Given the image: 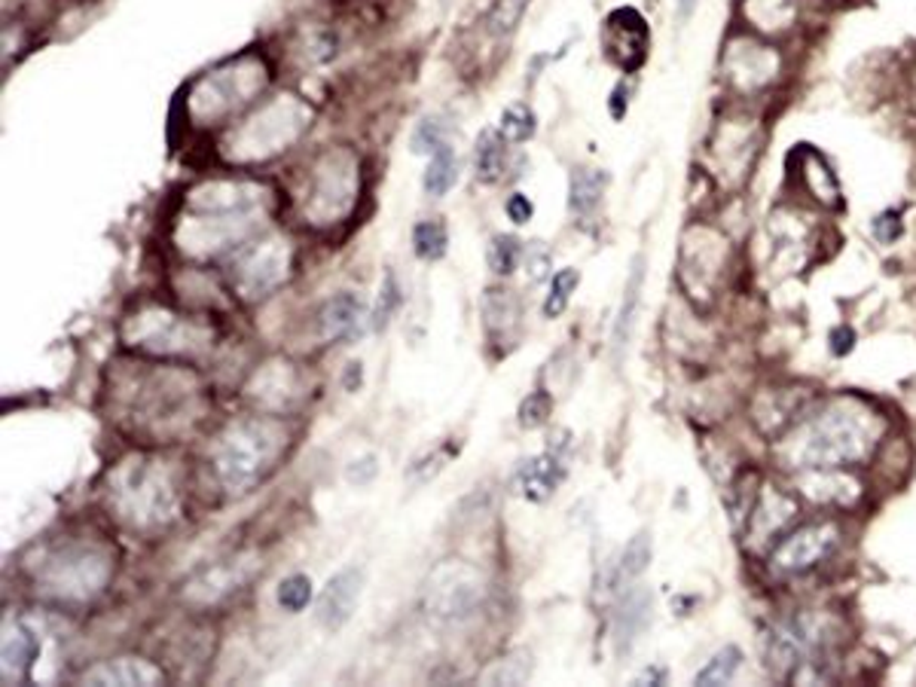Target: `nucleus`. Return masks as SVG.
<instances>
[{
	"label": "nucleus",
	"mask_w": 916,
	"mask_h": 687,
	"mask_svg": "<svg viewBox=\"0 0 916 687\" xmlns=\"http://www.w3.org/2000/svg\"><path fill=\"white\" fill-rule=\"evenodd\" d=\"M886 431L883 416L855 397H837L801 418L776 443V462L788 471L846 467L867 462Z\"/></svg>",
	"instance_id": "nucleus-1"
},
{
	"label": "nucleus",
	"mask_w": 916,
	"mask_h": 687,
	"mask_svg": "<svg viewBox=\"0 0 916 687\" xmlns=\"http://www.w3.org/2000/svg\"><path fill=\"white\" fill-rule=\"evenodd\" d=\"M279 431L266 422H244L218 443L214 474L220 486L230 492H248L263 479L272 458L279 453Z\"/></svg>",
	"instance_id": "nucleus-2"
},
{
	"label": "nucleus",
	"mask_w": 916,
	"mask_h": 687,
	"mask_svg": "<svg viewBox=\"0 0 916 687\" xmlns=\"http://www.w3.org/2000/svg\"><path fill=\"white\" fill-rule=\"evenodd\" d=\"M113 502L138 526H162L174 516V489L157 462H132L117 471Z\"/></svg>",
	"instance_id": "nucleus-3"
},
{
	"label": "nucleus",
	"mask_w": 916,
	"mask_h": 687,
	"mask_svg": "<svg viewBox=\"0 0 916 687\" xmlns=\"http://www.w3.org/2000/svg\"><path fill=\"white\" fill-rule=\"evenodd\" d=\"M840 544V526L834 519H818L806 523L801 528L785 532L773 550H769V565L782 575H804L818 563H825L831 553Z\"/></svg>",
	"instance_id": "nucleus-4"
},
{
	"label": "nucleus",
	"mask_w": 916,
	"mask_h": 687,
	"mask_svg": "<svg viewBox=\"0 0 916 687\" xmlns=\"http://www.w3.org/2000/svg\"><path fill=\"white\" fill-rule=\"evenodd\" d=\"M43 584L59 599H85L108 580V559L85 547H64L43 565Z\"/></svg>",
	"instance_id": "nucleus-5"
},
{
	"label": "nucleus",
	"mask_w": 916,
	"mask_h": 687,
	"mask_svg": "<svg viewBox=\"0 0 916 687\" xmlns=\"http://www.w3.org/2000/svg\"><path fill=\"white\" fill-rule=\"evenodd\" d=\"M813 413V394L801 388H767L752 401V422L757 431L776 441Z\"/></svg>",
	"instance_id": "nucleus-6"
},
{
	"label": "nucleus",
	"mask_w": 916,
	"mask_h": 687,
	"mask_svg": "<svg viewBox=\"0 0 916 687\" xmlns=\"http://www.w3.org/2000/svg\"><path fill=\"white\" fill-rule=\"evenodd\" d=\"M797 516V504L792 495H785L776 486H761L752 511L745 516V544L748 547H767L788 532V526Z\"/></svg>",
	"instance_id": "nucleus-7"
},
{
	"label": "nucleus",
	"mask_w": 916,
	"mask_h": 687,
	"mask_svg": "<svg viewBox=\"0 0 916 687\" xmlns=\"http://www.w3.org/2000/svg\"><path fill=\"white\" fill-rule=\"evenodd\" d=\"M794 483H797V489L804 492L809 502L825 504V507H853L862 498V483L853 474H846L843 467L797 471Z\"/></svg>",
	"instance_id": "nucleus-8"
},
{
	"label": "nucleus",
	"mask_w": 916,
	"mask_h": 687,
	"mask_svg": "<svg viewBox=\"0 0 916 687\" xmlns=\"http://www.w3.org/2000/svg\"><path fill=\"white\" fill-rule=\"evenodd\" d=\"M361 589H364V572L361 568H342L330 577L328 587L321 589L318 596V620L328 629H342L349 624V617L358 608L361 599Z\"/></svg>",
	"instance_id": "nucleus-9"
},
{
	"label": "nucleus",
	"mask_w": 916,
	"mask_h": 687,
	"mask_svg": "<svg viewBox=\"0 0 916 687\" xmlns=\"http://www.w3.org/2000/svg\"><path fill=\"white\" fill-rule=\"evenodd\" d=\"M565 474L568 471H565L560 453H541L516 467V489L529 502H547L556 495Z\"/></svg>",
	"instance_id": "nucleus-10"
},
{
	"label": "nucleus",
	"mask_w": 916,
	"mask_h": 687,
	"mask_svg": "<svg viewBox=\"0 0 916 687\" xmlns=\"http://www.w3.org/2000/svg\"><path fill=\"white\" fill-rule=\"evenodd\" d=\"M642 291H645V257L635 254L630 279L623 284V300L617 309V319H614V331H611V348H614V364H621L626 355V345L633 340L635 319H638V306H642Z\"/></svg>",
	"instance_id": "nucleus-11"
},
{
	"label": "nucleus",
	"mask_w": 916,
	"mask_h": 687,
	"mask_svg": "<svg viewBox=\"0 0 916 687\" xmlns=\"http://www.w3.org/2000/svg\"><path fill=\"white\" fill-rule=\"evenodd\" d=\"M37 654H40V641H37L34 629L24 624L12 626V633H7L3 638V681L10 685V681L28 678Z\"/></svg>",
	"instance_id": "nucleus-12"
},
{
	"label": "nucleus",
	"mask_w": 916,
	"mask_h": 687,
	"mask_svg": "<svg viewBox=\"0 0 916 687\" xmlns=\"http://www.w3.org/2000/svg\"><path fill=\"white\" fill-rule=\"evenodd\" d=\"M85 685H159L162 673L157 666H150L144 660H110L104 666H95L92 673L83 675Z\"/></svg>",
	"instance_id": "nucleus-13"
},
{
	"label": "nucleus",
	"mask_w": 916,
	"mask_h": 687,
	"mask_svg": "<svg viewBox=\"0 0 916 687\" xmlns=\"http://www.w3.org/2000/svg\"><path fill=\"white\" fill-rule=\"evenodd\" d=\"M361 315H364V303H361V296L352 294V291H342V294L333 296L328 306L321 309V315H318L321 336H324V340H340V336H349V333L358 327Z\"/></svg>",
	"instance_id": "nucleus-14"
},
{
	"label": "nucleus",
	"mask_w": 916,
	"mask_h": 687,
	"mask_svg": "<svg viewBox=\"0 0 916 687\" xmlns=\"http://www.w3.org/2000/svg\"><path fill=\"white\" fill-rule=\"evenodd\" d=\"M647 624H651V593L642 587H626L621 608H617V624H614L621 648H630Z\"/></svg>",
	"instance_id": "nucleus-15"
},
{
	"label": "nucleus",
	"mask_w": 916,
	"mask_h": 687,
	"mask_svg": "<svg viewBox=\"0 0 916 687\" xmlns=\"http://www.w3.org/2000/svg\"><path fill=\"white\" fill-rule=\"evenodd\" d=\"M511 141L501 135L499 129H486L483 135L476 138V148H474V169H476V178L483 181V184H495V181H501V174H504V148H507Z\"/></svg>",
	"instance_id": "nucleus-16"
},
{
	"label": "nucleus",
	"mask_w": 916,
	"mask_h": 687,
	"mask_svg": "<svg viewBox=\"0 0 916 687\" xmlns=\"http://www.w3.org/2000/svg\"><path fill=\"white\" fill-rule=\"evenodd\" d=\"M608 186V174L598 172V169H572V181H568V209L574 214H590L596 209L598 199Z\"/></svg>",
	"instance_id": "nucleus-17"
},
{
	"label": "nucleus",
	"mask_w": 916,
	"mask_h": 687,
	"mask_svg": "<svg viewBox=\"0 0 916 687\" xmlns=\"http://www.w3.org/2000/svg\"><path fill=\"white\" fill-rule=\"evenodd\" d=\"M459 181V160H455V150H452L450 141H443L434 153H431V162H427L425 178H422V186H425L427 196H446L452 186Z\"/></svg>",
	"instance_id": "nucleus-18"
},
{
	"label": "nucleus",
	"mask_w": 916,
	"mask_h": 687,
	"mask_svg": "<svg viewBox=\"0 0 916 687\" xmlns=\"http://www.w3.org/2000/svg\"><path fill=\"white\" fill-rule=\"evenodd\" d=\"M450 572V580L446 584H440V577L434 580V587H431V593H434V608L443 614H467L471 608L476 605V584L474 580H459V572H452V568H446Z\"/></svg>",
	"instance_id": "nucleus-19"
},
{
	"label": "nucleus",
	"mask_w": 916,
	"mask_h": 687,
	"mask_svg": "<svg viewBox=\"0 0 916 687\" xmlns=\"http://www.w3.org/2000/svg\"><path fill=\"white\" fill-rule=\"evenodd\" d=\"M651 565V532H638L621 553V563L614 568V587H633L638 577L645 575Z\"/></svg>",
	"instance_id": "nucleus-20"
},
{
	"label": "nucleus",
	"mask_w": 916,
	"mask_h": 687,
	"mask_svg": "<svg viewBox=\"0 0 916 687\" xmlns=\"http://www.w3.org/2000/svg\"><path fill=\"white\" fill-rule=\"evenodd\" d=\"M739 666H743V650L733 648V645H727V648H721L712 654V660L699 669V673L694 675V685H731L733 675L739 673Z\"/></svg>",
	"instance_id": "nucleus-21"
},
{
	"label": "nucleus",
	"mask_w": 916,
	"mask_h": 687,
	"mask_svg": "<svg viewBox=\"0 0 916 687\" xmlns=\"http://www.w3.org/2000/svg\"><path fill=\"white\" fill-rule=\"evenodd\" d=\"M450 247V235H446V226L440 221H422L415 223L413 230V251L419 260H440L446 254Z\"/></svg>",
	"instance_id": "nucleus-22"
},
{
	"label": "nucleus",
	"mask_w": 916,
	"mask_h": 687,
	"mask_svg": "<svg viewBox=\"0 0 916 687\" xmlns=\"http://www.w3.org/2000/svg\"><path fill=\"white\" fill-rule=\"evenodd\" d=\"M535 129L537 117L529 104H511L507 111L501 113L499 132L507 138L511 144H523V141H529V138L535 135Z\"/></svg>",
	"instance_id": "nucleus-23"
},
{
	"label": "nucleus",
	"mask_w": 916,
	"mask_h": 687,
	"mask_svg": "<svg viewBox=\"0 0 916 687\" xmlns=\"http://www.w3.org/2000/svg\"><path fill=\"white\" fill-rule=\"evenodd\" d=\"M577 284H581V272L572 270V266L560 270L550 279V294L544 300V319H560L562 312L568 309V300L577 291Z\"/></svg>",
	"instance_id": "nucleus-24"
},
{
	"label": "nucleus",
	"mask_w": 916,
	"mask_h": 687,
	"mask_svg": "<svg viewBox=\"0 0 916 687\" xmlns=\"http://www.w3.org/2000/svg\"><path fill=\"white\" fill-rule=\"evenodd\" d=\"M520 254H523L520 239H513V235H507V233L492 235V242H489V254H486L489 270L495 272V275H513L516 266H520Z\"/></svg>",
	"instance_id": "nucleus-25"
},
{
	"label": "nucleus",
	"mask_w": 916,
	"mask_h": 687,
	"mask_svg": "<svg viewBox=\"0 0 916 687\" xmlns=\"http://www.w3.org/2000/svg\"><path fill=\"white\" fill-rule=\"evenodd\" d=\"M275 599H279V605L288 614L303 612L305 605L312 602V580H309L305 575L284 577V580L279 584V593H275Z\"/></svg>",
	"instance_id": "nucleus-26"
},
{
	"label": "nucleus",
	"mask_w": 916,
	"mask_h": 687,
	"mask_svg": "<svg viewBox=\"0 0 916 687\" xmlns=\"http://www.w3.org/2000/svg\"><path fill=\"white\" fill-rule=\"evenodd\" d=\"M550 413H553V401H550V394L532 392L529 397H525L523 404H520V410H516V422H520V428H525V431L541 428V425L550 418Z\"/></svg>",
	"instance_id": "nucleus-27"
},
{
	"label": "nucleus",
	"mask_w": 916,
	"mask_h": 687,
	"mask_svg": "<svg viewBox=\"0 0 916 687\" xmlns=\"http://www.w3.org/2000/svg\"><path fill=\"white\" fill-rule=\"evenodd\" d=\"M401 306V287L394 282V275H385V284H382V294H379V306H376V319H373V327L376 331H385V324L394 315V309Z\"/></svg>",
	"instance_id": "nucleus-28"
},
{
	"label": "nucleus",
	"mask_w": 916,
	"mask_h": 687,
	"mask_svg": "<svg viewBox=\"0 0 916 687\" xmlns=\"http://www.w3.org/2000/svg\"><path fill=\"white\" fill-rule=\"evenodd\" d=\"M525 7H529V0H499L492 16H489V22L495 31H513L516 22L523 19Z\"/></svg>",
	"instance_id": "nucleus-29"
},
{
	"label": "nucleus",
	"mask_w": 916,
	"mask_h": 687,
	"mask_svg": "<svg viewBox=\"0 0 916 687\" xmlns=\"http://www.w3.org/2000/svg\"><path fill=\"white\" fill-rule=\"evenodd\" d=\"M443 141H446L443 138V125L434 117H425L413 132V153H434Z\"/></svg>",
	"instance_id": "nucleus-30"
},
{
	"label": "nucleus",
	"mask_w": 916,
	"mask_h": 687,
	"mask_svg": "<svg viewBox=\"0 0 916 687\" xmlns=\"http://www.w3.org/2000/svg\"><path fill=\"white\" fill-rule=\"evenodd\" d=\"M529 678V654H516L511 660H501L499 669L489 675L486 681H501V685H520Z\"/></svg>",
	"instance_id": "nucleus-31"
},
{
	"label": "nucleus",
	"mask_w": 916,
	"mask_h": 687,
	"mask_svg": "<svg viewBox=\"0 0 916 687\" xmlns=\"http://www.w3.org/2000/svg\"><path fill=\"white\" fill-rule=\"evenodd\" d=\"M902 233H904V221L898 211H883V214L874 218V235H877V242H883V245L898 242Z\"/></svg>",
	"instance_id": "nucleus-32"
},
{
	"label": "nucleus",
	"mask_w": 916,
	"mask_h": 687,
	"mask_svg": "<svg viewBox=\"0 0 916 687\" xmlns=\"http://www.w3.org/2000/svg\"><path fill=\"white\" fill-rule=\"evenodd\" d=\"M504 211H507V218H511L516 226H523V223H529L532 218H535V205H532V199L523 196V193H513V196H507Z\"/></svg>",
	"instance_id": "nucleus-33"
},
{
	"label": "nucleus",
	"mask_w": 916,
	"mask_h": 687,
	"mask_svg": "<svg viewBox=\"0 0 916 687\" xmlns=\"http://www.w3.org/2000/svg\"><path fill=\"white\" fill-rule=\"evenodd\" d=\"M525 266L532 270V279H544L550 272V251L541 242H529L525 247Z\"/></svg>",
	"instance_id": "nucleus-34"
},
{
	"label": "nucleus",
	"mask_w": 916,
	"mask_h": 687,
	"mask_svg": "<svg viewBox=\"0 0 916 687\" xmlns=\"http://www.w3.org/2000/svg\"><path fill=\"white\" fill-rule=\"evenodd\" d=\"M376 455H364V458H358V462H352V467H349V474L345 477L352 479L354 486H366L370 479L376 477Z\"/></svg>",
	"instance_id": "nucleus-35"
},
{
	"label": "nucleus",
	"mask_w": 916,
	"mask_h": 687,
	"mask_svg": "<svg viewBox=\"0 0 916 687\" xmlns=\"http://www.w3.org/2000/svg\"><path fill=\"white\" fill-rule=\"evenodd\" d=\"M855 345V333L853 327H837V331L831 333V355L834 357H843L853 352Z\"/></svg>",
	"instance_id": "nucleus-36"
},
{
	"label": "nucleus",
	"mask_w": 916,
	"mask_h": 687,
	"mask_svg": "<svg viewBox=\"0 0 916 687\" xmlns=\"http://www.w3.org/2000/svg\"><path fill=\"white\" fill-rule=\"evenodd\" d=\"M626 95H630L626 83H617L614 95H611V117H614V120H623V117H626Z\"/></svg>",
	"instance_id": "nucleus-37"
},
{
	"label": "nucleus",
	"mask_w": 916,
	"mask_h": 687,
	"mask_svg": "<svg viewBox=\"0 0 916 687\" xmlns=\"http://www.w3.org/2000/svg\"><path fill=\"white\" fill-rule=\"evenodd\" d=\"M645 681H657V685H663V681H666V673H663V669H645V673L635 678V685H645Z\"/></svg>",
	"instance_id": "nucleus-38"
},
{
	"label": "nucleus",
	"mask_w": 916,
	"mask_h": 687,
	"mask_svg": "<svg viewBox=\"0 0 916 687\" xmlns=\"http://www.w3.org/2000/svg\"><path fill=\"white\" fill-rule=\"evenodd\" d=\"M696 3H699V0H678V19H682V22H687V19L694 16Z\"/></svg>",
	"instance_id": "nucleus-39"
}]
</instances>
